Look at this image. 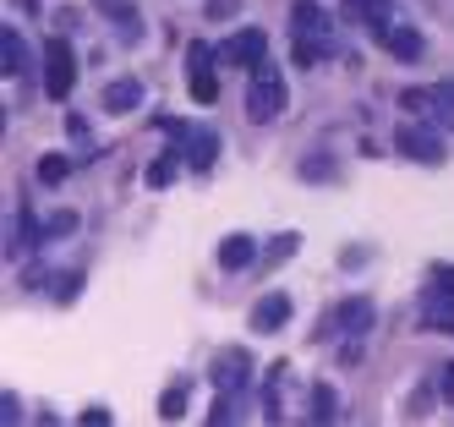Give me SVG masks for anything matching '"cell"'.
<instances>
[{
	"label": "cell",
	"instance_id": "obj_26",
	"mask_svg": "<svg viewBox=\"0 0 454 427\" xmlns=\"http://www.w3.org/2000/svg\"><path fill=\"white\" fill-rule=\"evenodd\" d=\"M290 252H296V236H279V241L269 247V263H285Z\"/></svg>",
	"mask_w": 454,
	"mask_h": 427
},
{
	"label": "cell",
	"instance_id": "obj_7",
	"mask_svg": "<svg viewBox=\"0 0 454 427\" xmlns=\"http://www.w3.org/2000/svg\"><path fill=\"white\" fill-rule=\"evenodd\" d=\"M395 148H400L405 159H416V164H443V143L433 138V131H416V126H405Z\"/></svg>",
	"mask_w": 454,
	"mask_h": 427
},
{
	"label": "cell",
	"instance_id": "obj_13",
	"mask_svg": "<svg viewBox=\"0 0 454 427\" xmlns=\"http://www.w3.org/2000/svg\"><path fill=\"white\" fill-rule=\"evenodd\" d=\"M334 323L345 328V335H362V328H372V302H367V296H356V302H345L334 312Z\"/></svg>",
	"mask_w": 454,
	"mask_h": 427
},
{
	"label": "cell",
	"instance_id": "obj_27",
	"mask_svg": "<svg viewBox=\"0 0 454 427\" xmlns=\"http://www.w3.org/2000/svg\"><path fill=\"white\" fill-rule=\"evenodd\" d=\"M241 0H208V17H236Z\"/></svg>",
	"mask_w": 454,
	"mask_h": 427
},
{
	"label": "cell",
	"instance_id": "obj_23",
	"mask_svg": "<svg viewBox=\"0 0 454 427\" xmlns=\"http://www.w3.org/2000/svg\"><path fill=\"white\" fill-rule=\"evenodd\" d=\"M323 55H329V44H312V39H296V60L307 66V72H312V66H317Z\"/></svg>",
	"mask_w": 454,
	"mask_h": 427
},
{
	"label": "cell",
	"instance_id": "obj_2",
	"mask_svg": "<svg viewBox=\"0 0 454 427\" xmlns=\"http://www.w3.org/2000/svg\"><path fill=\"white\" fill-rule=\"evenodd\" d=\"M72 83H77V55H72V44L67 39H50V50H44V88H50V99H67Z\"/></svg>",
	"mask_w": 454,
	"mask_h": 427
},
{
	"label": "cell",
	"instance_id": "obj_21",
	"mask_svg": "<svg viewBox=\"0 0 454 427\" xmlns=\"http://www.w3.org/2000/svg\"><path fill=\"white\" fill-rule=\"evenodd\" d=\"M176 159H181V148H176V154H165L159 164H148V186H165V181H176Z\"/></svg>",
	"mask_w": 454,
	"mask_h": 427
},
{
	"label": "cell",
	"instance_id": "obj_24",
	"mask_svg": "<svg viewBox=\"0 0 454 427\" xmlns=\"http://www.w3.org/2000/svg\"><path fill=\"white\" fill-rule=\"evenodd\" d=\"M72 170V164L67 159H60V154H50V159H39V181H60V176H67Z\"/></svg>",
	"mask_w": 454,
	"mask_h": 427
},
{
	"label": "cell",
	"instance_id": "obj_10",
	"mask_svg": "<svg viewBox=\"0 0 454 427\" xmlns=\"http://www.w3.org/2000/svg\"><path fill=\"white\" fill-rule=\"evenodd\" d=\"M137 105H143V83L137 77H121V83L105 88V110L110 115H126V110H137Z\"/></svg>",
	"mask_w": 454,
	"mask_h": 427
},
{
	"label": "cell",
	"instance_id": "obj_25",
	"mask_svg": "<svg viewBox=\"0 0 454 427\" xmlns=\"http://www.w3.org/2000/svg\"><path fill=\"white\" fill-rule=\"evenodd\" d=\"M50 230H55V236H67V230H77V214H67V209H60V214H50L44 236H50Z\"/></svg>",
	"mask_w": 454,
	"mask_h": 427
},
{
	"label": "cell",
	"instance_id": "obj_3",
	"mask_svg": "<svg viewBox=\"0 0 454 427\" xmlns=\"http://www.w3.org/2000/svg\"><path fill=\"white\" fill-rule=\"evenodd\" d=\"M263 55H269V33H263V28H241L236 39H224L219 66H247V72H252V66L263 60Z\"/></svg>",
	"mask_w": 454,
	"mask_h": 427
},
{
	"label": "cell",
	"instance_id": "obj_17",
	"mask_svg": "<svg viewBox=\"0 0 454 427\" xmlns=\"http://www.w3.org/2000/svg\"><path fill=\"white\" fill-rule=\"evenodd\" d=\"M307 406H312V422H334V416H340V400H334V389H329V384H312Z\"/></svg>",
	"mask_w": 454,
	"mask_h": 427
},
{
	"label": "cell",
	"instance_id": "obj_9",
	"mask_svg": "<svg viewBox=\"0 0 454 427\" xmlns=\"http://www.w3.org/2000/svg\"><path fill=\"white\" fill-rule=\"evenodd\" d=\"M247 368H252L247 351H219V356H214V384H219L224 394H236V389L247 384Z\"/></svg>",
	"mask_w": 454,
	"mask_h": 427
},
{
	"label": "cell",
	"instance_id": "obj_15",
	"mask_svg": "<svg viewBox=\"0 0 454 427\" xmlns=\"http://www.w3.org/2000/svg\"><path fill=\"white\" fill-rule=\"evenodd\" d=\"M99 12H105L121 33H143V22H137V6H132V0H99Z\"/></svg>",
	"mask_w": 454,
	"mask_h": 427
},
{
	"label": "cell",
	"instance_id": "obj_12",
	"mask_svg": "<svg viewBox=\"0 0 454 427\" xmlns=\"http://www.w3.org/2000/svg\"><path fill=\"white\" fill-rule=\"evenodd\" d=\"M421 318H427V328H443V335H454V296H443V290L433 285V296H427V307H421Z\"/></svg>",
	"mask_w": 454,
	"mask_h": 427
},
{
	"label": "cell",
	"instance_id": "obj_28",
	"mask_svg": "<svg viewBox=\"0 0 454 427\" xmlns=\"http://www.w3.org/2000/svg\"><path fill=\"white\" fill-rule=\"evenodd\" d=\"M433 285H438L443 296H454V269H449V263H443V269H433Z\"/></svg>",
	"mask_w": 454,
	"mask_h": 427
},
{
	"label": "cell",
	"instance_id": "obj_19",
	"mask_svg": "<svg viewBox=\"0 0 454 427\" xmlns=\"http://www.w3.org/2000/svg\"><path fill=\"white\" fill-rule=\"evenodd\" d=\"M433 121L454 131V83H443V88H433Z\"/></svg>",
	"mask_w": 454,
	"mask_h": 427
},
{
	"label": "cell",
	"instance_id": "obj_14",
	"mask_svg": "<svg viewBox=\"0 0 454 427\" xmlns=\"http://www.w3.org/2000/svg\"><path fill=\"white\" fill-rule=\"evenodd\" d=\"M252 257H257L252 236H224V247H219V263H224V269H247Z\"/></svg>",
	"mask_w": 454,
	"mask_h": 427
},
{
	"label": "cell",
	"instance_id": "obj_8",
	"mask_svg": "<svg viewBox=\"0 0 454 427\" xmlns=\"http://www.w3.org/2000/svg\"><path fill=\"white\" fill-rule=\"evenodd\" d=\"M285 318H290V296H279V290L263 296V302L252 307V328H257V335H279Z\"/></svg>",
	"mask_w": 454,
	"mask_h": 427
},
{
	"label": "cell",
	"instance_id": "obj_30",
	"mask_svg": "<svg viewBox=\"0 0 454 427\" xmlns=\"http://www.w3.org/2000/svg\"><path fill=\"white\" fill-rule=\"evenodd\" d=\"M231 416H236V406H231V394H224V400L208 411V422H231Z\"/></svg>",
	"mask_w": 454,
	"mask_h": 427
},
{
	"label": "cell",
	"instance_id": "obj_4",
	"mask_svg": "<svg viewBox=\"0 0 454 427\" xmlns=\"http://www.w3.org/2000/svg\"><path fill=\"white\" fill-rule=\"evenodd\" d=\"M214 50L208 44H186V66H192V99H198V105H214L219 99V83H214Z\"/></svg>",
	"mask_w": 454,
	"mask_h": 427
},
{
	"label": "cell",
	"instance_id": "obj_6",
	"mask_svg": "<svg viewBox=\"0 0 454 427\" xmlns=\"http://www.w3.org/2000/svg\"><path fill=\"white\" fill-rule=\"evenodd\" d=\"M345 17L356 22V28H367V33H383L395 28V0H345Z\"/></svg>",
	"mask_w": 454,
	"mask_h": 427
},
{
	"label": "cell",
	"instance_id": "obj_11",
	"mask_svg": "<svg viewBox=\"0 0 454 427\" xmlns=\"http://www.w3.org/2000/svg\"><path fill=\"white\" fill-rule=\"evenodd\" d=\"M383 44H388V55H400L405 66H411V60H421V50H427L416 28H388V33H383Z\"/></svg>",
	"mask_w": 454,
	"mask_h": 427
},
{
	"label": "cell",
	"instance_id": "obj_5",
	"mask_svg": "<svg viewBox=\"0 0 454 427\" xmlns=\"http://www.w3.org/2000/svg\"><path fill=\"white\" fill-rule=\"evenodd\" d=\"M290 28H296V39H312V44L334 39V22H329V12H323L317 0H296V6H290Z\"/></svg>",
	"mask_w": 454,
	"mask_h": 427
},
{
	"label": "cell",
	"instance_id": "obj_29",
	"mask_svg": "<svg viewBox=\"0 0 454 427\" xmlns=\"http://www.w3.org/2000/svg\"><path fill=\"white\" fill-rule=\"evenodd\" d=\"M438 389H443V400H454V361H443V373H438Z\"/></svg>",
	"mask_w": 454,
	"mask_h": 427
},
{
	"label": "cell",
	"instance_id": "obj_20",
	"mask_svg": "<svg viewBox=\"0 0 454 427\" xmlns=\"http://www.w3.org/2000/svg\"><path fill=\"white\" fill-rule=\"evenodd\" d=\"M400 110H411V115H433V93H427V88H405V93H400Z\"/></svg>",
	"mask_w": 454,
	"mask_h": 427
},
{
	"label": "cell",
	"instance_id": "obj_1",
	"mask_svg": "<svg viewBox=\"0 0 454 427\" xmlns=\"http://www.w3.org/2000/svg\"><path fill=\"white\" fill-rule=\"evenodd\" d=\"M285 110V77H279V60H257L252 66V83H247V115L263 126V121H274Z\"/></svg>",
	"mask_w": 454,
	"mask_h": 427
},
{
	"label": "cell",
	"instance_id": "obj_18",
	"mask_svg": "<svg viewBox=\"0 0 454 427\" xmlns=\"http://www.w3.org/2000/svg\"><path fill=\"white\" fill-rule=\"evenodd\" d=\"M22 33L17 28H6V33H0V72H22Z\"/></svg>",
	"mask_w": 454,
	"mask_h": 427
},
{
	"label": "cell",
	"instance_id": "obj_22",
	"mask_svg": "<svg viewBox=\"0 0 454 427\" xmlns=\"http://www.w3.org/2000/svg\"><path fill=\"white\" fill-rule=\"evenodd\" d=\"M181 406H186V384L165 389V400H159V416H165V422H176V416H181Z\"/></svg>",
	"mask_w": 454,
	"mask_h": 427
},
{
	"label": "cell",
	"instance_id": "obj_16",
	"mask_svg": "<svg viewBox=\"0 0 454 427\" xmlns=\"http://www.w3.org/2000/svg\"><path fill=\"white\" fill-rule=\"evenodd\" d=\"M181 131H186V126H181ZM186 143H192V154H186L192 170H208V164H214V148H219L214 131H186Z\"/></svg>",
	"mask_w": 454,
	"mask_h": 427
}]
</instances>
